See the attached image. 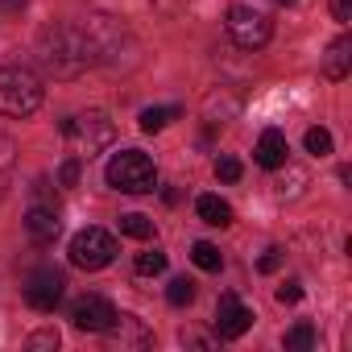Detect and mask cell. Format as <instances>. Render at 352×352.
I'll return each mask as SVG.
<instances>
[{
  "label": "cell",
  "instance_id": "32",
  "mask_svg": "<svg viewBox=\"0 0 352 352\" xmlns=\"http://www.w3.org/2000/svg\"><path fill=\"white\" fill-rule=\"evenodd\" d=\"M278 5H282V9H290V5H298V0H278Z\"/></svg>",
  "mask_w": 352,
  "mask_h": 352
},
{
  "label": "cell",
  "instance_id": "11",
  "mask_svg": "<svg viewBox=\"0 0 352 352\" xmlns=\"http://www.w3.org/2000/svg\"><path fill=\"white\" fill-rule=\"evenodd\" d=\"M104 340H108V348L129 352V348H149V344H153V331H149L137 315H116L112 327L104 331Z\"/></svg>",
  "mask_w": 352,
  "mask_h": 352
},
{
  "label": "cell",
  "instance_id": "16",
  "mask_svg": "<svg viewBox=\"0 0 352 352\" xmlns=\"http://www.w3.org/2000/svg\"><path fill=\"white\" fill-rule=\"evenodd\" d=\"M191 261H195L204 274H220V270H224V253H220L212 241H195V245H191Z\"/></svg>",
  "mask_w": 352,
  "mask_h": 352
},
{
  "label": "cell",
  "instance_id": "12",
  "mask_svg": "<svg viewBox=\"0 0 352 352\" xmlns=\"http://www.w3.org/2000/svg\"><path fill=\"white\" fill-rule=\"evenodd\" d=\"M253 162H257V166H265V170H282V166L290 162V145H286V137H282L278 129H265V133L257 137Z\"/></svg>",
  "mask_w": 352,
  "mask_h": 352
},
{
  "label": "cell",
  "instance_id": "26",
  "mask_svg": "<svg viewBox=\"0 0 352 352\" xmlns=\"http://www.w3.org/2000/svg\"><path fill=\"white\" fill-rule=\"evenodd\" d=\"M149 5H153L157 13H166V17H179L183 9H191V0H149Z\"/></svg>",
  "mask_w": 352,
  "mask_h": 352
},
{
  "label": "cell",
  "instance_id": "28",
  "mask_svg": "<svg viewBox=\"0 0 352 352\" xmlns=\"http://www.w3.org/2000/svg\"><path fill=\"white\" fill-rule=\"evenodd\" d=\"M298 298H302V286H298V282L278 286V302H282V307H290V302H298Z\"/></svg>",
  "mask_w": 352,
  "mask_h": 352
},
{
  "label": "cell",
  "instance_id": "10",
  "mask_svg": "<svg viewBox=\"0 0 352 352\" xmlns=\"http://www.w3.org/2000/svg\"><path fill=\"white\" fill-rule=\"evenodd\" d=\"M249 327H253V311L236 294H224L220 307H216V336L220 340H241Z\"/></svg>",
  "mask_w": 352,
  "mask_h": 352
},
{
  "label": "cell",
  "instance_id": "20",
  "mask_svg": "<svg viewBox=\"0 0 352 352\" xmlns=\"http://www.w3.org/2000/svg\"><path fill=\"white\" fill-rule=\"evenodd\" d=\"M120 232H124V236H133V241H149V236H153V224H149L145 216L129 212V216H120Z\"/></svg>",
  "mask_w": 352,
  "mask_h": 352
},
{
  "label": "cell",
  "instance_id": "29",
  "mask_svg": "<svg viewBox=\"0 0 352 352\" xmlns=\"http://www.w3.org/2000/svg\"><path fill=\"white\" fill-rule=\"evenodd\" d=\"M30 348H58V331H38V336H30Z\"/></svg>",
  "mask_w": 352,
  "mask_h": 352
},
{
  "label": "cell",
  "instance_id": "13",
  "mask_svg": "<svg viewBox=\"0 0 352 352\" xmlns=\"http://www.w3.org/2000/svg\"><path fill=\"white\" fill-rule=\"evenodd\" d=\"M348 71H352V38H348V34H340V38L327 46V54H323V79L344 83V79H348Z\"/></svg>",
  "mask_w": 352,
  "mask_h": 352
},
{
  "label": "cell",
  "instance_id": "27",
  "mask_svg": "<svg viewBox=\"0 0 352 352\" xmlns=\"http://www.w3.org/2000/svg\"><path fill=\"white\" fill-rule=\"evenodd\" d=\"M278 265H282V249H265V253H261V261H257V270H261V274H274Z\"/></svg>",
  "mask_w": 352,
  "mask_h": 352
},
{
  "label": "cell",
  "instance_id": "1",
  "mask_svg": "<svg viewBox=\"0 0 352 352\" xmlns=\"http://www.w3.org/2000/svg\"><path fill=\"white\" fill-rule=\"evenodd\" d=\"M38 63L54 79H79L87 67H96L91 42H87L83 25H50V30H42V38H38Z\"/></svg>",
  "mask_w": 352,
  "mask_h": 352
},
{
  "label": "cell",
  "instance_id": "23",
  "mask_svg": "<svg viewBox=\"0 0 352 352\" xmlns=\"http://www.w3.org/2000/svg\"><path fill=\"white\" fill-rule=\"evenodd\" d=\"M216 179H220V183H236V179H241V162H236V157H220V162H216Z\"/></svg>",
  "mask_w": 352,
  "mask_h": 352
},
{
  "label": "cell",
  "instance_id": "24",
  "mask_svg": "<svg viewBox=\"0 0 352 352\" xmlns=\"http://www.w3.org/2000/svg\"><path fill=\"white\" fill-rule=\"evenodd\" d=\"M79 183V157H67L58 166V187H75Z\"/></svg>",
  "mask_w": 352,
  "mask_h": 352
},
{
  "label": "cell",
  "instance_id": "15",
  "mask_svg": "<svg viewBox=\"0 0 352 352\" xmlns=\"http://www.w3.org/2000/svg\"><path fill=\"white\" fill-rule=\"evenodd\" d=\"M195 212H199V220L212 224V228H228V224H232V208H228L220 195H199V199H195Z\"/></svg>",
  "mask_w": 352,
  "mask_h": 352
},
{
  "label": "cell",
  "instance_id": "2",
  "mask_svg": "<svg viewBox=\"0 0 352 352\" xmlns=\"http://www.w3.org/2000/svg\"><path fill=\"white\" fill-rule=\"evenodd\" d=\"M83 34H87V42H91V58H96L100 67H108V71H133V67L141 63V42H137L133 30L120 25L116 17L96 13V17H87Z\"/></svg>",
  "mask_w": 352,
  "mask_h": 352
},
{
  "label": "cell",
  "instance_id": "21",
  "mask_svg": "<svg viewBox=\"0 0 352 352\" xmlns=\"http://www.w3.org/2000/svg\"><path fill=\"white\" fill-rule=\"evenodd\" d=\"M286 348H290V352H307V348H315V327H311V323H294V327L286 331Z\"/></svg>",
  "mask_w": 352,
  "mask_h": 352
},
{
  "label": "cell",
  "instance_id": "19",
  "mask_svg": "<svg viewBox=\"0 0 352 352\" xmlns=\"http://www.w3.org/2000/svg\"><path fill=\"white\" fill-rule=\"evenodd\" d=\"M302 145H307V153H315V157H327L336 141H331V133H327V129L319 124V129H307V137H302Z\"/></svg>",
  "mask_w": 352,
  "mask_h": 352
},
{
  "label": "cell",
  "instance_id": "14",
  "mask_svg": "<svg viewBox=\"0 0 352 352\" xmlns=\"http://www.w3.org/2000/svg\"><path fill=\"white\" fill-rule=\"evenodd\" d=\"M58 228H63V220H58L54 208H30V216H25V232H30L38 245H54Z\"/></svg>",
  "mask_w": 352,
  "mask_h": 352
},
{
  "label": "cell",
  "instance_id": "3",
  "mask_svg": "<svg viewBox=\"0 0 352 352\" xmlns=\"http://www.w3.org/2000/svg\"><path fill=\"white\" fill-rule=\"evenodd\" d=\"M46 100V87H42V75L13 63V67H0V112L5 116H34Z\"/></svg>",
  "mask_w": 352,
  "mask_h": 352
},
{
  "label": "cell",
  "instance_id": "17",
  "mask_svg": "<svg viewBox=\"0 0 352 352\" xmlns=\"http://www.w3.org/2000/svg\"><path fill=\"white\" fill-rule=\"evenodd\" d=\"M179 116H183V108H174V104L170 108H145L141 112V129L145 133H157V129H166L170 120H179Z\"/></svg>",
  "mask_w": 352,
  "mask_h": 352
},
{
  "label": "cell",
  "instance_id": "22",
  "mask_svg": "<svg viewBox=\"0 0 352 352\" xmlns=\"http://www.w3.org/2000/svg\"><path fill=\"white\" fill-rule=\"evenodd\" d=\"M166 270V253L162 249H149V253H137V274H145V278H153V274H162Z\"/></svg>",
  "mask_w": 352,
  "mask_h": 352
},
{
  "label": "cell",
  "instance_id": "8",
  "mask_svg": "<svg viewBox=\"0 0 352 352\" xmlns=\"http://www.w3.org/2000/svg\"><path fill=\"white\" fill-rule=\"evenodd\" d=\"M63 286H67V278H63L58 270L42 265V270H34V274L25 278V302H30L34 311L50 315V311L63 302Z\"/></svg>",
  "mask_w": 352,
  "mask_h": 352
},
{
  "label": "cell",
  "instance_id": "4",
  "mask_svg": "<svg viewBox=\"0 0 352 352\" xmlns=\"http://www.w3.org/2000/svg\"><path fill=\"white\" fill-rule=\"evenodd\" d=\"M104 179H108V187L120 191V195H145V191H153V183H157V166H153V157L141 153V149H120V153L108 157Z\"/></svg>",
  "mask_w": 352,
  "mask_h": 352
},
{
  "label": "cell",
  "instance_id": "30",
  "mask_svg": "<svg viewBox=\"0 0 352 352\" xmlns=\"http://www.w3.org/2000/svg\"><path fill=\"white\" fill-rule=\"evenodd\" d=\"M331 17L336 21H352V0H331Z\"/></svg>",
  "mask_w": 352,
  "mask_h": 352
},
{
  "label": "cell",
  "instance_id": "9",
  "mask_svg": "<svg viewBox=\"0 0 352 352\" xmlns=\"http://www.w3.org/2000/svg\"><path fill=\"white\" fill-rule=\"evenodd\" d=\"M112 319H116V307L108 298H100V294H83V298L71 302V323L79 331H100L104 336L112 327Z\"/></svg>",
  "mask_w": 352,
  "mask_h": 352
},
{
  "label": "cell",
  "instance_id": "18",
  "mask_svg": "<svg viewBox=\"0 0 352 352\" xmlns=\"http://www.w3.org/2000/svg\"><path fill=\"white\" fill-rule=\"evenodd\" d=\"M166 302H170V307H191V302H195V282H191V278H174V282L166 286Z\"/></svg>",
  "mask_w": 352,
  "mask_h": 352
},
{
  "label": "cell",
  "instance_id": "25",
  "mask_svg": "<svg viewBox=\"0 0 352 352\" xmlns=\"http://www.w3.org/2000/svg\"><path fill=\"white\" fill-rule=\"evenodd\" d=\"M9 170H13V137H0V183L9 179Z\"/></svg>",
  "mask_w": 352,
  "mask_h": 352
},
{
  "label": "cell",
  "instance_id": "31",
  "mask_svg": "<svg viewBox=\"0 0 352 352\" xmlns=\"http://www.w3.org/2000/svg\"><path fill=\"white\" fill-rule=\"evenodd\" d=\"M0 9H5V13H17V9H25V0H0Z\"/></svg>",
  "mask_w": 352,
  "mask_h": 352
},
{
  "label": "cell",
  "instance_id": "6",
  "mask_svg": "<svg viewBox=\"0 0 352 352\" xmlns=\"http://www.w3.org/2000/svg\"><path fill=\"white\" fill-rule=\"evenodd\" d=\"M224 25H228V38H232L241 50H261V46H270V38H274V21H270V13L257 9V5H232Z\"/></svg>",
  "mask_w": 352,
  "mask_h": 352
},
{
  "label": "cell",
  "instance_id": "7",
  "mask_svg": "<svg viewBox=\"0 0 352 352\" xmlns=\"http://www.w3.org/2000/svg\"><path fill=\"white\" fill-rule=\"evenodd\" d=\"M112 257H116V241H112V232H104V228H83V232H75L71 236V265L75 270H104V265H112Z\"/></svg>",
  "mask_w": 352,
  "mask_h": 352
},
{
  "label": "cell",
  "instance_id": "5",
  "mask_svg": "<svg viewBox=\"0 0 352 352\" xmlns=\"http://www.w3.org/2000/svg\"><path fill=\"white\" fill-rule=\"evenodd\" d=\"M58 133H63V141L71 145V157H91V153H100V149H108L112 145V137H116V124L104 116V112H75V116H67L63 124H58Z\"/></svg>",
  "mask_w": 352,
  "mask_h": 352
}]
</instances>
